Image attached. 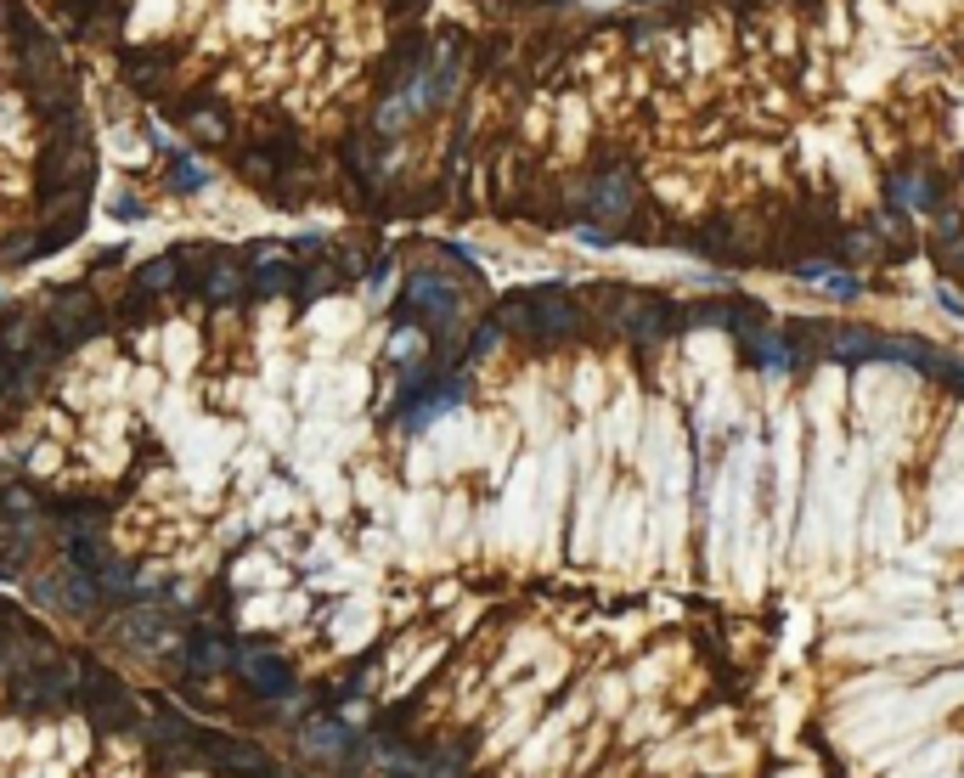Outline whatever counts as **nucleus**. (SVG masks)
I'll return each instance as SVG.
<instances>
[{
  "label": "nucleus",
  "instance_id": "nucleus-1",
  "mask_svg": "<svg viewBox=\"0 0 964 778\" xmlns=\"http://www.w3.org/2000/svg\"><path fill=\"white\" fill-rule=\"evenodd\" d=\"M91 141H85V119L68 114V119H51V141L40 152V169H35V181H40V209L62 204V198H79L85 187H91Z\"/></svg>",
  "mask_w": 964,
  "mask_h": 778
},
{
  "label": "nucleus",
  "instance_id": "nucleus-2",
  "mask_svg": "<svg viewBox=\"0 0 964 778\" xmlns=\"http://www.w3.org/2000/svg\"><path fill=\"white\" fill-rule=\"evenodd\" d=\"M79 682H85V660L51 654V660H40L7 682V706L18 717H57V711L79 706Z\"/></svg>",
  "mask_w": 964,
  "mask_h": 778
},
{
  "label": "nucleus",
  "instance_id": "nucleus-3",
  "mask_svg": "<svg viewBox=\"0 0 964 778\" xmlns=\"http://www.w3.org/2000/svg\"><path fill=\"white\" fill-rule=\"evenodd\" d=\"M29 592L46 603V610H57V615H68V621H102L108 615V592L97 587V575L91 570H73V564H57V570H29Z\"/></svg>",
  "mask_w": 964,
  "mask_h": 778
},
{
  "label": "nucleus",
  "instance_id": "nucleus-4",
  "mask_svg": "<svg viewBox=\"0 0 964 778\" xmlns=\"http://www.w3.org/2000/svg\"><path fill=\"white\" fill-rule=\"evenodd\" d=\"M46 333L62 344V351H73V344H85V338H97V333H108V311H102V299L91 294V288H62V294H51V305H46Z\"/></svg>",
  "mask_w": 964,
  "mask_h": 778
},
{
  "label": "nucleus",
  "instance_id": "nucleus-5",
  "mask_svg": "<svg viewBox=\"0 0 964 778\" xmlns=\"http://www.w3.org/2000/svg\"><path fill=\"white\" fill-rule=\"evenodd\" d=\"M299 750H305L316 767H327V772H356V767L367 761V745L350 733L338 717H311V722L299 728Z\"/></svg>",
  "mask_w": 964,
  "mask_h": 778
},
{
  "label": "nucleus",
  "instance_id": "nucleus-6",
  "mask_svg": "<svg viewBox=\"0 0 964 778\" xmlns=\"http://www.w3.org/2000/svg\"><path fill=\"white\" fill-rule=\"evenodd\" d=\"M232 671L254 688V695H266V700H288L294 695V666H288V654L283 649H272V643H237L232 649Z\"/></svg>",
  "mask_w": 964,
  "mask_h": 778
},
{
  "label": "nucleus",
  "instance_id": "nucleus-7",
  "mask_svg": "<svg viewBox=\"0 0 964 778\" xmlns=\"http://www.w3.org/2000/svg\"><path fill=\"white\" fill-rule=\"evenodd\" d=\"M452 311H458V288L441 272H412L401 288V305H395L401 322H434V327H446Z\"/></svg>",
  "mask_w": 964,
  "mask_h": 778
},
{
  "label": "nucleus",
  "instance_id": "nucleus-8",
  "mask_svg": "<svg viewBox=\"0 0 964 778\" xmlns=\"http://www.w3.org/2000/svg\"><path fill=\"white\" fill-rule=\"evenodd\" d=\"M7 23H12V40H18V57L29 68V85H46V79H68L62 73V51L57 40L23 12V7H7Z\"/></svg>",
  "mask_w": 964,
  "mask_h": 778
},
{
  "label": "nucleus",
  "instance_id": "nucleus-9",
  "mask_svg": "<svg viewBox=\"0 0 964 778\" xmlns=\"http://www.w3.org/2000/svg\"><path fill=\"white\" fill-rule=\"evenodd\" d=\"M198 756L215 767V772H232V778H266L277 761L266 756V745L254 739H232V733H204L198 739Z\"/></svg>",
  "mask_w": 964,
  "mask_h": 778
},
{
  "label": "nucleus",
  "instance_id": "nucleus-10",
  "mask_svg": "<svg viewBox=\"0 0 964 778\" xmlns=\"http://www.w3.org/2000/svg\"><path fill=\"white\" fill-rule=\"evenodd\" d=\"M232 638H226V627H215V621H193L187 627V677L193 682H209V677H220L226 666H232Z\"/></svg>",
  "mask_w": 964,
  "mask_h": 778
},
{
  "label": "nucleus",
  "instance_id": "nucleus-11",
  "mask_svg": "<svg viewBox=\"0 0 964 778\" xmlns=\"http://www.w3.org/2000/svg\"><path fill=\"white\" fill-rule=\"evenodd\" d=\"M198 294L209 305H243L248 299V266H243V254L215 248V259H209L204 277H198Z\"/></svg>",
  "mask_w": 964,
  "mask_h": 778
},
{
  "label": "nucleus",
  "instance_id": "nucleus-12",
  "mask_svg": "<svg viewBox=\"0 0 964 778\" xmlns=\"http://www.w3.org/2000/svg\"><path fill=\"white\" fill-rule=\"evenodd\" d=\"M632 204H638V187H632L627 169H603V176H592V187H587V209H592L603 226L627 220Z\"/></svg>",
  "mask_w": 964,
  "mask_h": 778
},
{
  "label": "nucleus",
  "instance_id": "nucleus-13",
  "mask_svg": "<svg viewBox=\"0 0 964 778\" xmlns=\"http://www.w3.org/2000/svg\"><path fill=\"white\" fill-rule=\"evenodd\" d=\"M79 706H85V717H91L97 733H141L147 728L125 688H119V695H102V700H79Z\"/></svg>",
  "mask_w": 964,
  "mask_h": 778
},
{
  "label": "nucleus",
  "instance_id": "nucleus-14",
  "mask_svg": "<svg viewBox=\"0 0 964 778\" xmlns=\"http://www.w3.org/2000/svg\"><path fill=\"white\" fill-rule=\"evenodd\" d=\"M524 299H531V311H537V333H548V338L581 333V311H576L559 288H537V294H524Z\"/></svg>",
  "mask_w": 964,
  "mask_h": 778
},
{
  "label": "nucleus",
  "instance_id": "nucleus-15",
  "mask_svg": "<svg viewBox=\"0 0 964 778\" xmlns=\"http://www.w3.org/2000/svg\"><path fill=\"white\" fill-rule=\"evenodd\" d=\"M283 294H299L294 259H254L248 266V299H283Z\"/></svg>",
  "mask_w": 964,
  "mask_h": 778
},
{
  "label": "nucleus",
  "instance_id": "nucleus-16",
  "mask_svg": "<svg viewBox=\"0 0 964 778\" xmlns=\"http://www.w3.org/2000/svg\"><path fill=\"white\" fill-rule=\"evenodd\" d=\"M175 119H181V125L193 130V141H204V147L232 141V119H226V108H215V102H204V97L181 102V108H175Z\"/></svg>",
  "mask_w": 964,
  "mask_h": 778
},
{
  "label": "nucleus",
  "instance_id": "nucleus-17",
  "mask_svg": "<svg viewBox=\"0 0 964 778\" xmlns=\"http://www.w3.org/2000/svg\"><path fill=\"white\" fill-rule=\"evenodd\" d=\"M125 79L136 85L141 97H158L164 85H169V51H158V46H136V51H125Z\"/></svg>",
  "mask_w": 964,
  "mask_h": 778
},
{
  "label": "nucleus",
  "instance_id": "nucleus-18",
  "mask_svg": "<svg viewBox=\"0 0 964 778\" xmlns=\"http://www.w3.org/2000/svg\"><path fill=\"white\" fill-rule=\"evenodd\" d=\"M130 288H136V294H147V299H164V294H187L181 259H175V254H158V259H147V266H136Z\"/></svg>",
  "mask_w": 964,
  "mask_h": 778
},
{
  "label": "nucleus",
  "instance_id": "nucleus-19",
  "mask_svg": "<svg viewBox=\"0 0 964 778\" xmlns=\"http://www.w3.org/2000/svg\"><path fill=\"white\" fill-rule=\"evenodd\" d=\"M73 237H85V198H62L46 209V226H40V248H68Z\"/></svg>",
  "mask_w": 964,
  "mask_h": 778
},
{
  "label": "nucleus",
  "instance_id": "nucleus-20",
  "mask_svg": "<svg viewBox=\"0 0 964 778\" xmlns=\"http://www.w3.org/2000/svg\"><path fill=\"white\" fill-rule=\"evenodd\" d=\"M892 204L897 209H908V215H919V209H931L936 204V181L931 176H919V169H903V176H892Z\"/></svg>",
  "mask_w": 964,
  "mask_h": 778
},
{
  "label": "nucleus",
  "instance_id": "nucleus-21",
  "mask_svg": "<svg viewBox=\"0 0 964 778\" xmlns=\"http://www.w3.org/2000/svg\"><path fill=\"white\" fill-rule=\"evenodd\" d=\"M344 288V272H338V259H316V266L299 272V299H327Z\"/></svg>",
  "mask_w": 964,
  "mask_h": 778
},
{
  "label": "nucleus",
  "instance_id": "nucleus-22",
  "mask_svg": "<svg viewBox=\"0 0 964 778\" xmlns=\"http://www.w3.org/2000/svg\"><path fill=\"white\" fill-rule=\"evenodd\" d=\"M829 351H835L840 362H863V356H886V338H874V333H863V327H840V333L829 338Z\"/></svg>",
  "mask_w": 964,
  "mask_h": 778
},
{
  "label": "nucleus",
  "instance_id": "nucleus-23",
  "mask_svg": "<svg viewBox=\"0 0 964 778\" xmlns=\"http://www.w3.org/2000/svg\"><path fill=\"white\" fill-rule=\"evenodd\" d=\"M412 119H417V108H412V102H406V91H401V97H390V102L373 114V130H378V136H395V130H406Z\"/></svg>",
  "mask_w": 964,
  "mask_h": 778
},
{
  "label": "nucleus",
  "instance_id": "nucleus-24",
  "mask_svg": "<svg viewBox=\"0 0 964 778\" xmlns=\"http://www.w3.org/2000/svg\"><path fill=\"white\" fill-rule=\"evenodd\" d=\"M35 254H46L40 232H18V237H7V248H0V266H29Z\"/></svg>",
  "mask_w": 964,
  "mask_h": 778
},
{
  "label": "nucleus",
  "instance_id": "nucleus-25",
  "mask_svg": "<svg viewBox=\"0 0 964 778\" xmlns=\"http://www.w3.org/2000/svg\"><path fill=\"white\" fill-rule=\"evenodd\" d=\"M209 176H204V169L187 158V152H175V164H169V187H181V193H198Z\"/></svg>",
  "mask_w": 964,
  "mask_h": 778
},
{
  "label": "nucleus",
  "instance_id": "nucleus-26",
  "mask_svg": "<svg viewBox=\"0 0 964 778\" xmlns=\"http://www.w3.org/2000/svg\"><path fill=\"white\" fill-rule=\"evenodd\" d=\"M496 338H502V327H496V316H491V322H480V327H474V338H469V362H480V356H491V351H496Z\"/></svg>",
  "mask_w": 964,
  "mask_h": 778
},
{
  "label": "nucleus",
  "instance_id": "nucleus-27",
  "mask_svg": "<svg viewBox=\"0 0 964 778\" xmlns=\"http://www.w3.org/2000/svg\"><path fill=\"white\" fill-rule=\"evenodd\" d=\"M62 7H68V18H73V23L85 29V23H91V18L102 12V0H62Z\"/></svg>",
  "mask_w": 964,
  "mask_h": 778
},
{
  "label": "nucleus",
  "instance_id": "nucleus-28",
  "mask_svg": "<svg viewBox=\"0 0 964 778\" xmlns=\"http://www.w3.org/2000/svg\"><path fill=\"white\" fill-rule=\"evenodd\" d=\"M12 367H18L12 356H0V401H7V390H12Z\"/></svg>",
  "mask_w": 964,
  "mask_h": 778
},
{
  "label": "nucleus",
  "instance_id": "nucleus-29",
  "mask_svg": "<svg viewBox=\"0 0 964 778\" xmlns=\"http://www.w3.org/2000/svg\"><path fill=\"white\" fill-rule=\"evenodd\" d=\"M266 778H294V772H283V767H272V772H266Z\"/></svg>",
  "mask_w": 964,
  "mask_h": 778
}]
</instances>
